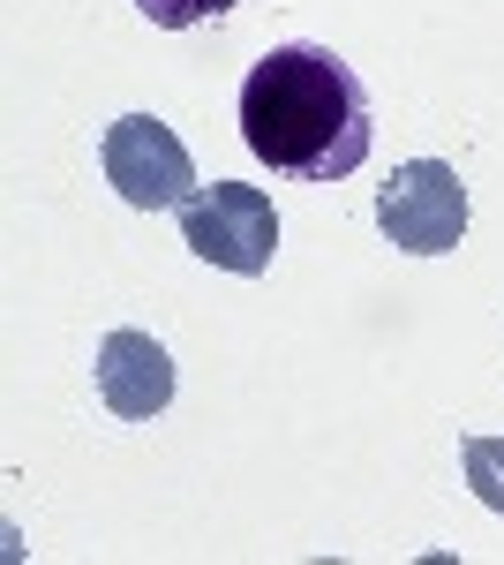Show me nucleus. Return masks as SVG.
Wrapping results in <instances>:
<instances>
[{
	"mask_svg": "<svg viewBox=\"0 0 504 565\" xmlns=\"http://www.w3.org/2000/svg\"><path fill=\"white\" fill-rule=\"evenodd\" d=\"M369 90L332 45H271L242 76V143L287 181H346L369 159Z\"/></svg>",
	"mask_w": 504,
	"mask_h": 565,
	"instance_id": "f257e3e1",
	"label": "nucleus"
},
{
	"mask_svg": "<svg viewBox=\"0 0 504 565\" xmlns=\"http://www.w3.org/2000/svg\"><path fill=\"white\" fill-rule=\"evenodd\" d=\"M181 242L218 271L256 279V271H271V249H279V212L256 181H211L181 204Z\"/></svg>",
	"mask_w": 504,
	"mask_h": 565,
	"instance_id": "f03ea898",
	"label": "nucleus"
},
{
	"mask_svg": "<svg viewBox=\"0 0 504 565\" xmlns=\"http://www.w3.org/2000/svg\"><path fill=\"white\" fill-rule=\"evenodd\" d=\"M377 226L392 249L407 257H444L467 234V181L444 159H407L392 167V181L377 189Z\"/></svg>",
	"mask_w": 504,
	"mask_h": 565,
	"instance_id": "7ed1b4c3",
	"label": "nucleus"
},
{
	"mask_svg": "<svg viewBox=\"0 0 504 565\" xmlns=\"http://www.w3.org/2000/svg\"><path fill=\"white\" fill-rule=\"evenodd\" d=\"M98 167L121 189V204H136V212H181V204L196 196V159H189V143H181L167 121H151V114H121V121L106 129V143H98Z\"/></svg>",
	"mask_w": 504,
	"mask_h": 565,
	"instance_id": "20e7f679",
	"label": "nucleus"
},
{
	"mask_svg": "<svg viewBox=\"0 0 504 565\" xmlns=\"http://www.w3.org/2000/svg\"><path fill=\"white\" fill-rule=\"evenodd\" d=\"M98 399L121 423H151L173 399V354L151 332H106L98 340Z\"/></svg>",
	"mask_w": 504,
	"mask_h": 565,
	"instance_id": "39448f33",
	"label": "nucleus"
},
{
	"mask_svg": "<svg viewBox=\"0 0 504 565\" xmlns=\"http://www.w3.org/2000/svg\"><path fill=\"white\" fill-rule=\"evenodd\" d=\"M460 468H467V490H474L490 513H504V437H467Z\"/></svg>",
	"mask_w": 504,
	"mask_h": 565,
	"instance_id": "423d86ee",
	"label": "nucleus"
},
{
	"mask_svg": "<svg viewBox=\"0 0 504 565\" xmlns=\"http://www.w3.org/2000/svg\"><path fill=\"white\" fill-rule=\"evenodd\" d=\"M159 31H196V23H211V15H226L234 0H136Z\"/></svg>",
	"mask_w": 504,
	"mask_h": 565,
	"instance_id": "0eeeda50",
	"label": "nucleus"
}]
</instances>
